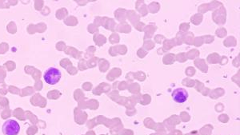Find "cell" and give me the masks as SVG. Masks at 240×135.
Instances as JSON below:
<instances>
[{
  "mask_svg": "<svg viewBox=\"0 0 240 135\" xmlns=\"http://www.w3.org/2000/svg\"><path fill=\"white\" fill-rule=\"evenodd\" d=\"M61 71L56 67H50L43 74L44 81L49 85H56L61 79Z\"/></svg>",
  "mask_w": 240,
  "mask_h": 135,
  "instance_id": "6da1fadb",
  "label": "cell"
},
{
  "mask_svg": "<svg viewBox=\"0 0 240 135\" xmlns=\"http://www.w3.org/2000/svg\"><path fill=\"white\" fill-rule=\"evenodd\" d=\"M2 130L4 135H18L20 131V126L16 120L8 119L2 125Z\"/></svg>",
  "mask_w": 240,
  "mask_h": 135,
  "instance_id": "7a4b0ae2",
  "label": "cell"
},
{
  "mask_svg": "<svg viewBox=\"0 0 240 135\" xmlns=\"http://www.w3.org/2000/svg\"><path fill=\"white\" fill-rule=\"evenodd\" d=\"M172 98L175 102L178 103H184L187 100L188 93L183 88H177L172 92Z\"/></svg>",
  "mask_w": 240,
  "mask_h": 135,
  "instance_id": "3957f363",
  "label": "cell"
}]
</instances>
